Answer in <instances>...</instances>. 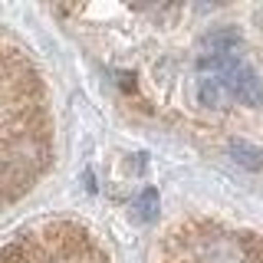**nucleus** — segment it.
Returning <instances> with one entry per match:
<instances>
[{
  "label": "nucleus",
  "mask_w": 263,
  "mask_h": 263,
  "mask_svg": "<svg viewBox=\"0 0 263 263\" xmlns=\"http://www.w3.org/2000/svg\"><path fill=\"white\" fill-rule=\"evenodd\" d=\"M40 109H23L16 119L0 125V194L16 201L33 187L40 171L49 164V132Z\"/></svg>",
  "instance_id": "nucleus-1"
},
{
  "label": "nucleus",
  "mask_w": 263,
  "mask_h": 263,
  "mask_svg": "<svg viewBox=\"0 0 263 263\" xmlns=\"http://www.w3.org/2000/svg\"><path fill=\"white\" fill-rule=\"evenodd\" d=\"M33 237H36L46 260H72L89 250V234L72 220H53Z\"/></svg>",
  "instance_id": "nucleus-2"
},
{
  "label": "nucleus",
  "mask_w": 263,
  "mask_h": 263,
  "mask_svg": "<svg viewBox=\"0 0 263 263\" xmlns=\"http://www.w3.org/2000/svg\"><path fill=\"white\" fill-rule=\"evenodd\" d=\"M0 82H4V92L13 99V102H33L40 96V76L36 69L23 60L20 53H7L4 63H0Z\"/></svg>",
  "instance_id": "nucleus-3"
},
{
  "label": "nucleus",
  "mask_w": 263,
  "mask_h": 263,
  "mask_svg": "<svg viewBox=\"0 0 263 263\" xmlns=\"http://www.w3.org/2000/svg\"><path fill=\"white\" fill-rule=\"evenodd\" d=\"M227 82H230V92H234V99H240L243 105H260L263 102V79L250 69V66L240 63L227 76Z\"/></svg>",
  "instance_id": "nucleus-4"
},
{
  "label": "nucleus",
  "mask_w": 263,
  "mask_h": 263,
  "mask_svg": "<svg viewBox=\"0 0 263 263\" xmlns=\"http://www.w3.org/2000/svg\"><path fill=\"white\" fill-rule=\"evenodd\" d=\"M197 99H201V105H208V109H224L230 99H234V92H230V82L224 76L204 72L201 82H197Z\"/></svg>",
  "instance_id": "nucleus-5"
},
{
  "label": "nucleus",
  "mask_w": 263,
  "mask_h": 263,
  "mask_svg": "<svg viewBox=\"0 0 263 263\" xmlns=\"http://www.w3.org/2000/svg\"><path fill=\"white\" fill-rule=\"evenodd\" d=\"M201 263H243L237 237H211L201 250Z\"/></svg>",
  "instance_id": "nucleus-6"
},
{
  "label": "nucleus",
  "mask_w": 263,
  "mask_h": 263,
  "mask_svg": "<svg viewBox=\"0 0 263 263\" xmlns=\"http://www.w3.org/2000/svg\"><path fill=\"white\" fill-rule=\"evenodd\" d=\"M230 158L240 164V168H247V171H263V148L250 145V142L234 138V142H230Z\"/></svg>",
  "instance_id": "nucleus-7"
},
{
  "label": "nucleus",
  "mask_w": 263,
  "mask_h": 263,
  "mask_svg": "<svg viewBox=\"0 0 263 263\" xmlns=\"http://www.w3.org/2000/svg\"><path fill=\"white\" fill-rule=\"evenodd\" d=\"M237 247L243 253V263H263V237L260 234H237Z\"/></svg>",
  "instance_id": "nucleus-8"
},
{
  "label": "nucleus",
  "mask_w": 263,
  "mask_h": 263,
  "mask_svg": "<svg viewBox=\"0 0 263 263\" xmlns=\"http://www.w3.org/2000/svg\"><path fill=\"white\" fill-rule=\"evenodd\" d=\"M132 211H135L138 220H155V217H158V191H152V187L142 191L138 201L132 204Z\"/></svg>",
  "instance_id": "nucleus-9"
},
{
  "label": "nucleus",
  "mask_w": 263,
  "mask_h": 263,
  "mask_svg": "<svg viewBox=\"0 0 263 263\" xmlns=\"http://www.w3.org/2000/svg\"><path fill=\"white\" fill-rule=\"evenodd\" d=\"M0 263H4V260H0Z\"/></svg>",
  "instance_id": "nucleus-10"
}]
</instances>
